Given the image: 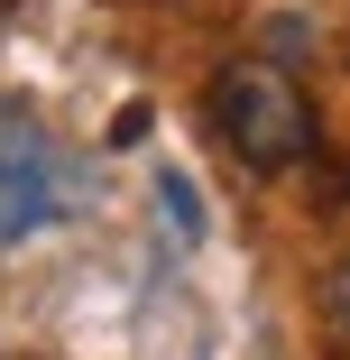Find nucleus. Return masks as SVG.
I'll list each match as a JSON object with an SVG mask.
<instances>
[{
  "label": "nucleus",
  "mask_w": 350,
  "mask_h": 360,
  "mask_svg": "<svg viewBox=\"0 0 350 360\" xmlns=\"http://www.w3.org/2000/svg\"><path fill=\"white\" fill-rule=\"evenodd\" d=\"M213 129H222V148L258 176H286L314 158V93L286 75L276 56H231L222 75H213Z\"/></svg>",
  "instance_id": "obj_1"
},
{
  "label": "nucleus",
  "mask_w": 350,
  "mask_h": 360,
  "mask_svg": "<svg viewBox=\"0 0 350 360\" xmlns=\"http://www.w3.org/2000/svg\"><path fill=\"white\" fill-rule=\"evenodd\" d=\"M65 203V158L28 111H0V250L28 240L37 222H55Z\"/></svg>",
  "instance_id": "obj_2"
},
{
  "label": "nucleus",
  "mask_w": 350,
  "mask_h": 360,
  "mask_svg": "<svg viewBox=\"0 0 350 360\" xmlns=\"http://www.w3.org/2000/svg\"><path fill=\"white\" fill-rule=\"evenodd\" d=\"M323 314H332V333L350 342V259H332V277H323Z\"/></svg>",
  "instance_id": "obj_3"
}]
</instances>
